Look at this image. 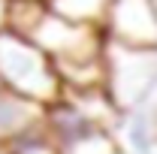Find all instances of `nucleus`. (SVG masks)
<instances>
[{"label":"nucleus","instance_id":"obj_1","mask_svg":"<svg viewBox=\"0 0 157 154\" xmlns=\"http://www.w3.org/2000/svg\"><path fill=\"white\" fill-rule=\"evenodd\" d=\"M103 91L118 115L148 106L157 91V48H139L106 39Z\"/></svg>","mask_w":157,"mask_h":154},{"label":"nucleus","instance_id":"obj_2","mask_svg":"<svg viewBox=\"0 0 157 154\" xmlns=\"http://www.w3.org/2000/svg\"><path fill=\"white\" fill-rule=\"evenodd\" d=\"M0 88L33 100L39 106H52L63 94L52 60L39 52L30 39L0 27Z\"/></svg>","mask_w":157,"mask_h":154},{"label":"nucleus","instance_id":"obj_3","mask_svg":"<svg viewBox=\"0 0 157 154\" xmlns=\"http://www.w3.org/2000/svg\"><path fill=\"white\" fill-rule=\"evenodd\" d=\"M100 27L106 39L139 45V48H157V3L154 0H112Z\"/></svg>","mask_w":157,"mask_h":154},{"label":"nucleus","instance_id":"obj_4","mask_svg":"<svg viewBox=\"0 0 157 154\" xmlns=\"http://www.w3.org/2000/svg\"><path fill=\"white\" fill-rule=\"evenodd\" d=\"M42 118H45V106L0 88V145H6L18 133L42 124Z\"/></svg>","mask_w":157,"mask_h":154},{"label":"nucleus","instance_id":"obj_5","mask_svg":"<svg viewBox=\"0 0 157 154\" xmlns=\"http://www.w3.org/2000/svg\"><path fill=\"white\" fill-rule=\"evenodd\" d=\"M3 148H6V154H60L55 136L45 127V121L30 127V130H24V133H18L15 139H9Z\"/></svg>","mask_w":157,"mask_h":154},{"label":"nucleus","instance_id":"obj_6","mask_svg":"<svg viewBox=\"0 0 157 154\" xmlns=\"http://www.w3.org/2000/svg\"><path fill=\"white\" fill-rule=\"evenodd\" d=\"M112 0H48V9L58 12L70 21H88V24H100Z\"/></svg>","mask_w":157,"mask_h":154},{"label":"nucleus","instance_id":"obj_7","mask_svg":"<svg viewBox=\"0 0 157 154\" xmlns=\"http://www.w3.org/2000/svg\"><path fill=\"white\" fill-rule=\"evenodd\" d=\"M6 3L9 0H0V27H3V18H6Z\"/></svg>","mask_w":157,"mask_h":154},{"label":"nucleus","instance_id":"obj_8","mask_svg":"<svg viewBox=\"0 0 157 154\" xmlns=\"http://www.w3.org/2000/svg\"><path fill=\"white\" fill-rule=\"evenodd\" d=\"M145 154H157V139L151 142V145H148V151H145Z\"/></svg>","mask_w":157,"mask_h":154},{"label":"nucleus","instance_id":"obj_9","mask_svg":"<svg viewBox=\"0 0 157 154\" xmlns=\"http://www.w3.org/2000/svg\"><path fill=\"white\" fill-rule=\"evenodd\" d=\"M0 154H6V148H3V145H0Z\"/></svg>","mask_w":157,"mask_h":154}]
</instances>
